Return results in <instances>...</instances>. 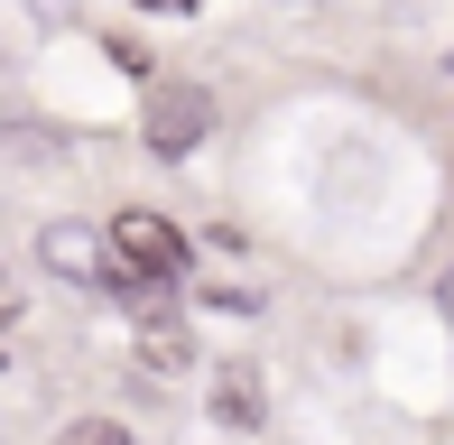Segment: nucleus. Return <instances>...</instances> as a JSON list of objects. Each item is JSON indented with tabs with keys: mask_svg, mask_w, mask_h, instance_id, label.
I'll return each mask as SVG.
<instances>
[{
	"mask_svg": "<svg viewBox=\"0 0 454 445\" xmlns=\"http://www.w3.org/2000/svg\"><path fill=\"white\" fill-rule=\"evenodd\" d=\"M445 297H454V278H445Z\"/></svg>",
	"mask_w": 454,
	"mask_h": 445,
	"instance_id": "6e6552de",
	"label": "nucleus"
},
{
	"mask_svg": "<svg viewBox=\"0 0 454 445\" xmlns=\"http://www.w3.org/2000/svg\"><path fill=\"white\" fill-rule=\"evenodd\" d=\"M139 10H195V0H139Z\"/></svg>",
	"mask_w": 454,
	"mask_h": 445,
	"instance_id": "0eeeda50",
	"label": "nucleus"
},
{
	"mask_svg": "<svg viewBox=\"0 0 454 445\" xmlns=\"http://www.w3.org/2000/svg\"><path fill=\"white\" fill-rule=\"evenodd\" d=\"M260 409H270V399H260V371H251V362H223V371H214V418L260 427Z\"/></svg>",
	"mask_w": 454,
	"mask_h": 445,
	"instance_id": "20e7f679",
	"label": "nucleus"
},
{
	"mask_svg": "<svg viewBox=\"0 0 454 445\" xmlns=\"http://www.w3.org/2000/svg\"><path fill=\"white\" fill-rule=\"evenodd\" d=\"M204 130H214V93L185 84V74H168V84H149V112H139V139H149L158 158H185L204 149Z\"/></svg>",
	"mask_w": 454,
	"mask_h": 445,
	"instance_id": "f03ea898",
	"label": "nucleus"
},
{
	"mask_svg": "<svg viewBox=\"0 0 454 445\" xmlns=\"http://www.w3.org/2000/svg\"><path fill=\"white\" fill-rule=\"evenodd\" d=\"M139 371H185V325L176 316H139Z\"/></svg>",
	"mask_w": 454,
	"mask_h": 445,
	"instance_id": "39448f33",
	"label": "nucleus"
},
{
	"mask_svg": "<svg viewBox=\"0 0 454 445\" xmlns=\"http://www.w3.org/2000/svg\"><path fill=\"white\" fill-rule=\"evenodd\" d=\"M56 445H130V427H121V418H74Z\"/></svg>",
	"mask_w": 454,
	"mask_h": 445,
	"instance_id": "423d86ee",
	"label": "nucleus"
},
{
	"mask_svg": "<svg viewBox=\"0 0 454 445\" xmlns=\"http://www.w3.org/2000/svg\"><path fill=\"white\" fill-rule=\"evenodd\" d=\"M112 260H121V288L149 297V288H168V278L185 269V241H176V222H168V214L130 205V214H112Z\"/></svg>",
	"mask_w": 454,
	"mask_h": 445,
	"instance_id": "f257e3e1",
	"label": "nucleus"
},
{
	"mask_svg": "<svg viewBox=\"0 0 454 445\" xmlns=\"http://www.w3.org/2000/svg\"><path fill=\"white\" fill-rule=\"evenodd\" d=\"M37 260H47V269H66V278H112V288H121V260H102V251H93L84 232H66V222H47Z\"/></svg>",
	"mask_w": 454,
	"mask_h": 445,
	"instance_id": "7ed1b4c3",
	"label": "nucleus"
}]
</instances>
